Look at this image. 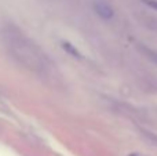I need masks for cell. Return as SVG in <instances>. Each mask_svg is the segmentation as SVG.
<instances>
[{
  "label": "cell",
  "instance_id": "cell-4",
  "mask_svg": "<svg viewBox=\"0 0 157 156\" xmlns=\"http://www.w3.org/2000/svg\"><path fill=\"white\" fill-rule=\"evenodd\" d=\"M142 2H144L147 7H150V8H153V10L157 11V0H142Z\"/></svg>",
  "mask_w": 157,
  "mask_h": 156
},
{
  "label": "cell",
  "instance_id": "cell-1",
  "mask_svg": "<svg viewBox=\"0 0 157 156\" xmlns=\"http://www.w3.org/2000/svg\"><path fill=\"white\" fill-rule=\"evenodd\" d=\"M0 35L4 47L14 61L25 65L26 68H36V61H37L36 49L22 30H19L15 25L10 24L2 28Z\"/></svg>",
  "mask_w": 157,
  "mask_h": 156
},
{
  "label": "cell",
  "instance_id": "cell-2",
  "mask_svg": "<svg viewBox=\"0 0 157 156\" xmlns=\"http://www.w3.org/2000/svg\"><path fill=\"white\" fill-rule=\"evenodd\" d=\"M92 8H94L95 14L102 19H112L114 17V10L109 3L103 2V0H94L92 3Z\"/></svg>",
  "mask_w": 157,
  "mask_h": 156
},
{
  "label": "cell",
  "instance_id": "cell-3",
  "mask_svg": "<svg viewBox=\"0 0 157 156\" xmlns=\"http://www.w3.org/2000/svg\"><path fill=\"white\" fill-rule=\"evenodd\" d=\"M61 47H62L63 51H65L68 55H71V57L76 58V60H81V58H83V54L80 53V50H78L73 43H71V41L62 40L61 41Z\"/></svg>",
  "mask_w": 157,
  "mask_h": 156
},
{
  "label": "cell",
  "instance_id": "cell-5",
  "mask_svg": "<svg viewBox=\"0 0 157 156\" xmlns=\"http://www.w3.org/2000/svg\"><path fill=\"white\" fill-rule=\"evenodd\" d=\"M146 54H147V57L153 58V60L157 62V53H153V51H150V50H146Z\"/></svg>",
  "mask_w": 157,
  "mask_h": 156
},
{
  "label": "cell",
  "instance_id": "cell-6",
  "mask_svg": "<svg viewBox=\"0 0 157 156\" xmlns=\"http://www.w3.org/2000/svg\"><path fill=\"white\" fill-rule=\"evenodd\" d=\"M128 156H141V155H138V154H130Z\"/></svg>",
  "mask_w": 157,
  "mask_h": 156
}]
</instances>
